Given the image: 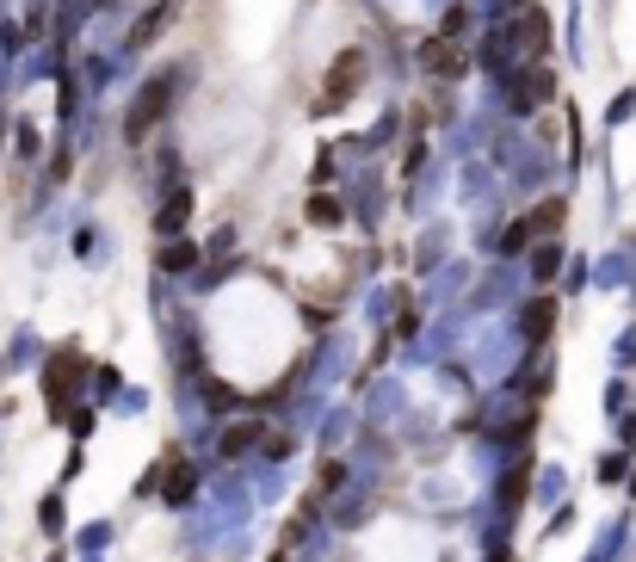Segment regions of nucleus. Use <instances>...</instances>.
Wrapping results in <instances>:
<instances>
[{
    "instance_id": "obj_6",
    "label": "nucleus",
    "mask_w": 636,
    "mask_h": 562,
    "mask_svg": "<svg viewBox=\"0 0 636 562\" xmlns=\"http://www.w3.org/2000/svg\"><path fill=\"white\" fill-rule=\"evenodd\" d=\"M519 334L532 340V346H544V340L556 334V297H532V303H525V315H519Z\"/></svg>"
},
{
    "instance_id": "obj_4",
    "label": "nucleus",
    "mask_w": 636,
    "mask_h": 562,
    "mask_svg": "<svg viewBox=\"0 0 636 562\" xmlns=\"http://www.w3.org/2000/svg\"><path fill=\"white\" fill-rule=\"evenodd\" d=\"M420 68H427V75H439V81H464V75H470V50L457 44L451 31H439V38L420 44Z\"/></svg>"
},
{
    "instance_id": "obj_11",
    "label": "nucleus",
    "mask_w": 636,
    "mask_h": 562,
    "mask_svg": "<svg viewBox=\"0 0 636 562\" xmlns=\"http://www.w3.org/2000/svg\"><path fill=\"white\" fill-rule=\"evenodd\" d=\"M556 266H562V241H544V248L532 254V272H538L544 285H550V278H556Z\"/></svg>"
},
{
    "instance_id": "obj_8",
    "label": "nucleus",
    "mask_w": 636,
    "mask_h": 562,
    "mask_svg": "<svg viewBox=\"0 0 636 562\" xmlns=\"http://www.w3.org/2000/svg\"><path fill=\"white\" fill-rule=\"evenodd\" d=\"M519 38H525V50H532V56H544L550 50V13L544 7H525L519 13Z\"/></svg>"
},
{
    "instance_id": "obj_14",
    "label": "nucleus",
    "mask_w": 636,
    "mask_h": 562,
    "mask_svg": "<svg viewBox=\"0 0 636 562\" xmlns=\"http://www.w3.org/2000/svg\"><path fill=\"white\" fill-rule=\"evenodd\" d=\"M309 223L334 229V223H340V204H334V198H309Z\"/></svg>"
},
{
    "instance_id": "obj_5",
    "label": "nucleus",
    "mask_w": 636,
    "mask_h": 562,
    "mask_svg": "<svg viewBox=\"0 0 636 562\" xmlns=\"http://www.w3.org/2000/svg\"><path fill=\"white\" fill-rule=\"evenodd\" d=\"M173 19H180V0H155V7H149L143 19H136V25H130V50H143V44H155L161 31L173 25Z\"/></svg>"
},
{
    "instance_id": "obj_13",
    "label": "nucleus",
    "mask_w": 636,
    "mask_h": 562,
    "mask_svg": "<svg viewBox=\"0 0 636 562\" xmlns=\"http://www.w3.org/2000/svg\"><path fill=\"white\" fill-rule=\"evenodd\" d=\"M186 210H192V192H173L167 210H161V229H180V223H186Z\"/></svg>"
},
{
    "instance_id": "obj_9",
    "label": "nucleus",
    "mask_w": 636,
    "mask_h": 562,
    "mask_svg": "<svg viewBox=\"0 0 636 562\" xmlns=\"http://www.w3.org/2000/svg\"><path fill=\"white\" fill-rule=\"evenodd\" d=\"M192 488H198V470L186 458H167V507H186Z\"/></svg>"
},
{
    "instance_id": "obj_2",
    "label": "nucleus",
    "mask_w": 636,
    "mask_h": 562,
    "mask_svg": "<svg viewBox=\"0 0 636 562\" xmlns=\"http://www.w3.org/2000/svg\"><path fill=\"white\" fill-rule=\"evenodd\" d=\"M365 75H371V56L365 50H340L328 62V75H322V105H315V112H340V105L365 87Z\"/></svg>"
},
{
    "instance_id": "obj_12",
    "label": "nucleus",
    "mask_w": 636,
    "mask_h": 562,
    "mask_svg": "<svg viewBox=\"0 0 636 562\" xmlns=\"http://www.w3.org/2000/svg\"><path fill=\"white\" fill-rule=\"evenodd\" d=\"M192 260H198V248H192V241H167V248H161V266H167V272H186Z\"/></svg>"
},
{
    "instance_id": "obj_16",
    "label": "nucleus",
    "mask_w": 636,
    "mask_h": 562,
    "mask_svg": "<svg viewBox=\"0 0 636 562\" xmlns=\"http://www.w3.org/2000/svg\"><path fill=\"white\" fill-rule=\"evenodd\" d=\"M525 476H532V464H519V470H513V482L501 488V495H507V513H513V507H519V495H525Z\"/></svg>"
},
{
    "instance_id": "obj_3",
    "label": "nucleus",
    "mask_w": 636,
    "mask_h": 562,
    "mask_svg": "<svg viewBox=\"0 0 636 562\" xmlns=\"http://www.w3.org/2000/svg\"><path fill=\"white\" fill-rule=\"evenodd\" d=\"M507 99H513V112H519V118L544 112V105L556 99V68L532 62V68H519V75H507Z\"/></svg>"
},
{
    "instance_id": "obj_7",
    "label": "nucleus",
    "mask_w": 636,
    "mask_h": 562,
    "mask_svg": "<svg viewBox=\"0 0 636 562\" xmlns=\"http://www.w3.org/2000/svg\"><path fill=\"white\" fill-rule=\"evenodd\" d=\"M260 439H266V427H260V420H235V427L223 433V445H217V451H223V458H247V451H254Z\"/></svg>"
},
{
    "instance_id": "obj_15",
    "label": "nucleus",
    "mask_w": 636,
    "mask_h": 562,
    "mask_svg": "<svg viewBox=\"0 0 636 562\" xmlns=\"http://www.w3.org/2000/svg\"><path fill=\"white\" fill-rule=\"evenodd\" d=\"M532 235H538V229H532V217H519V223H513L507 235H501V248H507V254H519V248H525V241H532Z\"/></svg>"
},
{
    "instance_id": "obj_1",
    "label": "nucleus",
    "mask_w": 636,
    "mask_h": 562,
    "mask_svg": "<svg viewBox=\"0 0 636 562\" xmlns=\"http://www.w3.org/2000/svg\"><path fill=\"white\" fill-rule=\"evenodd\" d=\"M173 87H180V68L173 75H155V81H143V93H136V105H130V118H124V136L130 143H143V136L167 118V105H173Z\"/></svg>"
},
{
    "instance_id": "obj_10",
    "label": "nucleus",
    "mask_w": 636,
    "mask_h": 562,
    "mask_svg": "<svg viewBox=\"0 0 636 562\" xmlns=\"http://www.w3.org/2000/svg\"><path fill=\"white\" fill-rule=\"evenodd\" d=\"M562 217H569V204H562V198H544V204L532 210V229H538V235H556Z\"/></svg>"
}]
</instances>
